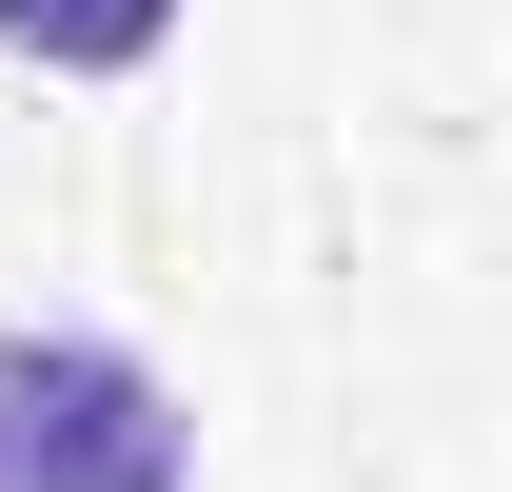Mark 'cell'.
<instances>
[{
	"label": "cell",
	"instance_id": "cell-1",
	"mask_svg": "<svg viewBox=\"0 0 512 492\" xmlns=\"http://www.w3.org/2000/svg\"><path fill=\"white\" fill-rule=\"evenodd\" d=\"M178 473H197V414L158 394V355L0 315V492H178Z\"/></svg>",
	"mask_w": 512,
	"mask_h": 492
},
{
	"label": "cell",
	"instance_id": "cell-2",
	"mask_svg": "<svg viewBox=\"0 0 512 492\" xmlns=\"http://www.w3.org/2000/svg\"><path fill=\"white\" fill-rule=\"evenodd\" d=\"M178 40V0H0V60H40V79H138Z\"/></svg>",
	"mask_w": 512,
	"mask_h": 492
}]
</instances>
